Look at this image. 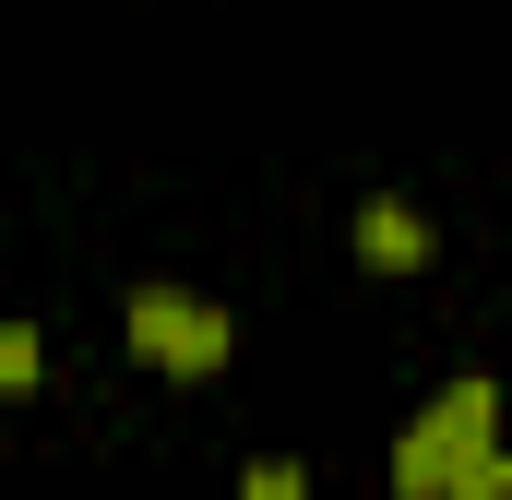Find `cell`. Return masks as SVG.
<instances>
[{"label":"cell","instance_id":"cell-1","mask_svg":"<svg viewBox=\"0 0 512 500\" xmlns=\"http://www.w3.org/2000/svg\"><path fill=\"white\" fill-rule=\"evenodd\" d=\"M489 417H501V405H489V381H453V393L393 441V489H405V500H441L477 453H489Z\"/></svg>","mask_w":512,"mask_h":500},{"label":"cell","instance_id":"cell-2","mask_svg":"<svg viewBox=\"0 0 512 500\" xmlns=\"http://www.w3.org/2000/svg\"><path fill=\"white\" fill-rule=\"evenodd\" d=\"M227 346H239L227 310H203V298H179V286H131V358H155L167 381L227 370Z\"/></svg>","mask_w":512,"mask_h":500},{"label":"cell","instance_id":"cell-3","mask_svg":"<svg viewBox=\"0 0 512 500\" xmlns=\"http://www.w3.org/2000/svg\"><path fill=\"white\" fill-rule=\"evenodd\" d=\"M429 250H441V239H429L417 203H393V191H382V203H358V262H370V274H417Z\"/></svg>","mask_w":512,"mask_h":500},{"label":"cell","instance_id":"cell-4","mask_svg":"<svg viewBox=\"0 0 512 500\" xmlns=\"http://www.w3.org/2000/svg\"><path fill=\"white\" fill-rule=\"evenodd\" d=\"M441 500H512V453L489 441V453H477V465H465V477H453Z\"/></svg>","mask_w":512,"mask_h":500},{"label":"cell","instance_id":"cell-5","mask_svg":"<svg viewBox=\"0 0 512 500\" xmlns=\"http://www.w3.org/2000/svg\"><path fill=\"white\" fill-rule=\"evenodd\" d=\"M24 381H36V334H24V322H0V393H24Z\"/></svg>","mask_w":512,"mask_h":500},{"label":"cell","instance_id":"cell-6","mask_svg":"<svg viewBox=\"0 0 512 500\" xmlns=\"http://www.w3.org/2000/svg\"><path fill=\"white\" fill-rule=\"evenodd\" d=\"M239 500H310V477H298V465H251V489Z\"/></svg>","mask_w":512,"mask_h":500}]
</instances>
